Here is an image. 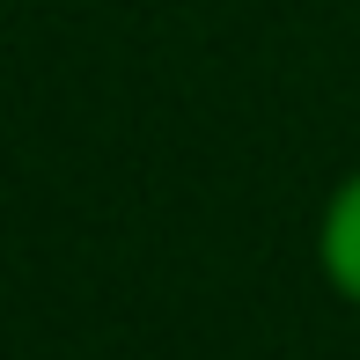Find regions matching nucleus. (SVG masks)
<instances>
[{"instance_id":"f257e3e1","label":"nucleus","mask_w":360,"mask_h":360,"mask_svg":"<svg viewBox=\"0 0 360 360\" xmlns=\"http://www.w3.org/2000/svg\"><path fill=\"white\" fill-rule=\"evenodd\" d=\"M323 272L338 280L346 302H360V176L338 184L331 214H323Z\"/></svg>"}]
</instances>
